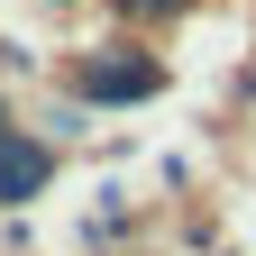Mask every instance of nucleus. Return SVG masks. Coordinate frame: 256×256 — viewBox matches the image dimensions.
Returning a JSON list of instances; mask_svg holds the SVG:
<instances>
[{
    "mask_svg": "<svg viewBox=\"0 0 256 256\" xmlns=\"http://www.w3.org/2000/svg\"><path fill=\"white\" fill-rule=\"evenodd\" d=\"M10 128H18V110H10V92H0V138H10Z\"/></svg>",
    "mask_w": 256,
    "mask_h": 256,
    "instance_id": "obj_4",
    "label": "nucleus"
},
{
    "mask_svg": "<svg viewBox=\"0 0 256 256\" xmlns=\"http://www.w3.org/2000/svg\"><path fill=\"white\" fill-rule=\"evenodd\" d=\"M165 82H174V74H165V55H146L138 37L92 46V55H74V74H64V92H74L82 110H146Z\"/></svg>",
    "mask_w": 256,
    "mask_h": 256,
    "instance_id": "obj_1",
    "label": "nucleus"
},
{
    "mask_svg": "<svg viewBox=\"0 0 256 256\" xmlns=\"http://www.w3.org/2000/svg\"><path fill=\"white\" fill-rule=\"evenodd\" d=\"M101 10L119 18V28H165V18H183L192 0H101Z\"/></svg>",
    "mask_w": 256,
    "mask_h": 256,
    "instance_id": "obj_3",
    "label": "nucleus"
},
{
    "mask_svg": "<svg viewBox=\"0 0 256 256\" xmlns=\"http://www.w3.org/2000/svg\"><path fill=\"white\" fill-rule=\"evenodd\" d=\"M46 183H55V138H37V128H10V138H0V210L46 202Z\"/></svg>",
    "mask_w": 256,
    "mask_h": 256,
    "instance_id": "obj_2",
    "label": "nucleus"
}]
</instances>
